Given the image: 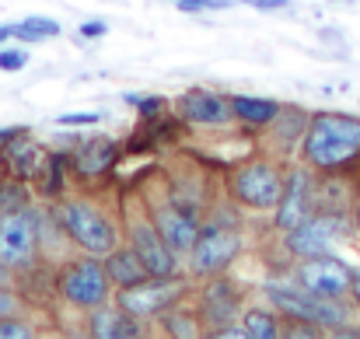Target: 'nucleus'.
I'll use <instances>...</instances> for the list:
<instances>
[{"instance_id": "2", "label": "nucleus", "mask_w": 360, "mask_h": 339, "mask_svg": "<svg viewBox=\"0 0 360 339\" xmlns=\"http://www.w3.org/2000/svg\"><path fill=\"white\" fill-rule=\"evenodd\" d=\"M259 290H262V298H266L283 319L311 322V326H319L326 336H340L347 326L357 322V315H360L357 305H354L350 298L336 301V298H319V294L304 290V287L290 276V269L266 276V280L259 283Z\"/></svg>"}, {"instance_id": "33", "label": "nucleus", "mask_w": 360, "mask_h": 339, "mask_svg": "<svg viewBox=\"0 0 360 339\" xmlns=\"http://www.w3.org/2000/svg\"><path fill=\"white\" fill-rule=\"evenodd\" d=\"M77 35H81V39H102V35H109V25H105V21H84V25L77 28Z\"/></svg>"}, {"instance_id": "39", "label": "nucleus", "mask_w": 360, "mask_h": 339, "mask_svg": "<svg viewBox=\"0 0 360 339\" xmlns=\"http://www.w3.org/2000/svg\"><path fill=\"white\" fill-rule=\"evenodd\" d=\"M0 172H4V165H0Z\"/></svg>"}, {"instance_id": "26", "label": "nucleus", "mask_w": 360, "mask_h": 339, "mask_svg": "<svg viewBox=\"0 0 360 339\" xmlns=\"http://www.w3.org/2000/svg\"><path fill=\"white\" fill-rule=\"evenodd\" d=\"M56 35H60V21L42 18V14H32V18L14 25V39L18 42H46V39H56Z\"/></svg>"}, {"instance_id": "4", "label": "nucleus", "mask_w": 360, "mask_h": 339, "mask_svg": "<svg viewBox=\"0 0 360 339\" xmlns=\"http://www.w3.org/2000/svg\"><path fill=\"white\" fill-rule=\"evenodd\" d=\"M283 168H287V161L255 151V154L241 158L235 165H228V172L221 179V189H224V196H231L238 203L241 210L266 214V210L276 207V200L283 193Z\"/></svg>"}, {"instance_id": "6", "label": "nucleus", "mask_w": 360, "mask_h": 339, "mask_svg": "<svg viewBox=\"0 0 360 339\" xmlns=\"http://www.w3.org/2000/svg\"><path fill=\"white\" fill-rule=\"evenodd\" d=\"M53 294L56 301H63L70 312H77L81 319L102 305H109L116 298V287L105 273L102 255H88V252H74L70 259H63L56 266L53 276Z\"/></svg>"}, {"instance_id": "16", "label": "nucleus", "mask_w": 360, "mask_h": 339, "mask_svg": "<svg viewBox=\"0 0 360 339\" xmlns=\"http://www.w3.org/2000/svg\"><path fill=\"white\" fill-rule=\"evenodd\" d=\"M308 119L311 113L301 109V105H283L280 113L273 115V122H266L255 136L259 151L269 154V158H280V161H294L301 140H304V129H308Z\"/></svg>"}, {"instance_id": "12", "label": "nucleus", "mask_w": 360, "mask_h": 339, "mask_svg": "<svg viewBox=\"0 0 360 339\" xmlns=\"http://www.w3.org/2000/svg\"><path fill=\"white\" fill-rule=\"evenodd\" d=\"M319 210V172H311L304 161H287L283 168V193L276 207L269 210V224L276 234L304 224Z\"/></svg>"}, {"instance_id": "21", "label": "nucleus", "mask_w": 360, "mask_h": 339, "mask_svg": "<svg viewBox=\"0 0 360 339\" xmlns=\"http://www.w3.org/2000/svg\"><path fill=\"white\" fill-rule=\"evenodd\" d=\"M67 179H70V151H46L39 172L32 175L35 200L56 203V200L67 193Z\"/></svg>"}, {"instance_id": "19", "label": "nucleus", "mask_w": 360, "mask_h": 339, "mask_svg": "<svg viewBox=\"0 0 360 339\" xmlns=\"http://www.w3.org/2000/svg\"><path fill=\"white\" fill-rule=\"evenodd\" d=\"M46 151L39 147V140L25 129V126H14V133L0 143V165L7 175H18L25 182H32V175L39 172Z\"/></svg>"}, {"instance_id": "28", "label": "nucleus", "mask_w": 360, "mask_h": 339, "mask_svg": "<svg viewBox=\"0 0 360 339\" xmlns=\"http://www.w3.org/2000/svg\"><path fill=\"white\" fill-rule=\"evenodd\" d=\"M39 336V329L25 319V315H7L0 319V339H32Z\"/></svg>"}, {"instance_id": "17", "label": "nucleus", "mask_w": 360, "mask_h": 339, "mask_svg": "<svg viewBox=\"0 0 360 339\" xmlns=\"http://www.w3.org/2000/svg\"><path fill=\"white\" fill-rule=\"evenodd\" d=\"M175 115L186 126H231L235 109H231V95L210 91V88H189L175 98Z\"/></svg>"}, {"instance_id": "29", "label": "nucleus", "mask_w": 360, "mask_h": 339, "mask_svg": "<svg viewBox=\"0 0 360 339\" xmlns=\"http://www.w3.org/2000/svg\"><path fill=\"white\" fill-rule=\"evenodd\" d=\"M32 308V301H25V290L18 287H0V319L7 315H25Z\"/></svg>"}, {"instance_id": "18", "label": "nucleus", "mask_w": 360, "mask_h": 339, "mask_svg": "<svg viewBox=\"0 0 360 339\" xmlns=\"http://www.w3.org/2000/svg\"><path fill=\"white\" fill-rule=\"evenodd\" d=\"M84 336L91 339H140V336H150L147 322H140L136 315H129L126 308H120L116 301L88 312L84 319Z\"/></svg>"}, {"instance_id": "27", "label": "nucleus", "mask_w": 360, "mask_h": 339, "mask_svg": "<svg viewBox=\"0 0 360 339\" xmlns=\"http://www.w3.org/2000/svg\"><path fill=\"white\" fill-rule=\"evenodd\" d=\"M122 102L129 105V109H136L140 113V119H150V115H161L168 113V102L161 98V95H122Z\"/></svg>"}, {"instance_id": "24", "label": "nucleus", "mask_w": 360, "mask_h": 339, "mask_svg": "<svg viewBox=\"0 0 360 339\" xmlns=\"http://www.w3.org/2000/svg\"><path fill=\"white\" fill-rule=\"evenodd\" d=\"M231 109H235V122L248 126V129H262L266 122H273V115L283 109V102L273 98H255V95H231Z\"/></svg>"}, {"instance_id": "31", "label": "nucleus", "mask_w": 360, "mask_h": 339, "mask_svg": "<svg viewBox=\"0 0 360 339\" xmlns=\"http://www.w3.org/2000/svg\"><path fill=\"white\" fill-rule=\"evenodd\" d=\"M25 63H28V53H25V49H0V70L14 74V70H21Z\"/></svg>"}, {"instance_id": "34", "label": "nucleus", "mask_w": 360, "mask_h": 339, "mask_svg": "<svg viewBox=\"0 0 360 339\" xmlns=\"http://www.w3.org/2000/svg\"><path fill=\"white\" fill-rule=\"evenodd\" d=\"M241 4H248L255 11H283V7H290V0H241Z\"/></svg>"}, {"instance_id": "3", "label": "nucleus", "mask_w": 360, "mask_h": 339, "mask_svg": "<svg viewBox=\"0 0 360 339\" xmlns=\"http://www.w3.org/2000/svg\"><path fill=\"white\" fill-rule=\"evenodd\" d=\"M60 224L67 231V238L74 241L77 252H88V255H109L116 245L122 241V221L120 210L112 217V210L91 196V193H63L56 203H53Z\"/></svg>"}, {"instance_id": "30", "label": "nucleus", "mask_w": 360, "mask_h": 339, "mask_svg": "<svg viewBox=\"0 0 360 339\" xmlns=\"http://www.w3.org/2000/svg\"><path fill=\"white\" fill-rule=\"evenodd\" d=\"M172 4H179L186 14H196V11H228L231 7V0H172Z\"/></svg>"}, {"instance_id": "36", "label": "nucleus", "mask_w": 360, "mask_h": 339, "mask_svg": "<svg viewBox=\"0 0 360 339\" xmlns=\"http://www.w3.org/2000/svg\"><path fill=\"white\" fill-rule=\"evenodd\" d=\"M350 301L357 305V312H360V266L354 269V290H350Z\"/></svg>"}, {"instance_id": "14", "label": "nucleus", "mask_w": 360, "mask_h": 339, "mask_svg": "<svg viewBox=\"0 0 360 339\" xmlns=\"http://www.w3.org/2000/svg\"><path fill=\"white\" fill-rule=\"evenodd\" d=\"M354 269L357 266H350L343 255H336V252H329V255H311V259H294L290 262V276L304 287V290H311V294H319V298H336V301H343V298H350V290H354Z\"/></svg>"}, {"instance_id": "37", "label": "nucleus", "mask_w": 360, "mask_h": 339, "mask_svg": "<svg viewBox=\"0 0 360 339\" xmlns=\"http://www.w3.org/2000/svg\"><path fill=\"white\" fill-rule=\"evenodd\" d=\"M7 39H14V25H0V49H4Z\"/></svg>"}, {"instance_id": "8", "label": "nucleus", "mask_w": 360, "mask_h": 339, "mask_svg": "<svg viewBox=\"0 0 360 339\" xmlns=\"http://www.w3.org/2000/svg\"><path fill=\"white\" fill-rule=\"evenodd\" d=\"M42 200H32L18 210L0 214V262L14 269L18 283L46 266L42 259V234H39Z\"/></svg>"}, {"instance_id": "35", "label": "nucleus", "mask_w": 360, "mask_h": 339, "mask_svg": "<svg viewBox=\"0 0 360 339\" xmlns=\"http://www.w3.org/2000/svg\"><path fill=\"white\" fill-rule=\"evenodd\" d=\"M0 287H18L14 269H11V266H4V262H0Z\"/></svg>"}, {"instance_id": "23", "label": "nucleus", "mask_w": 360, "mask_h": 339, "mask_svg": "<svg viewBox=\"0 0 360 339\" xmlns=\"http://www.w3.org/2000/svg\"><path fill=\"white\" fill-rule=\"evenodd\" d=\"M238 322L245 326L248 339H280L283 336V322H287V319L266 301V305H245V312H241Z\"/></svg>"}, {"instance_id": "22", "label": "nucleus", "mask_w": 360, "mask_h": 339, "mask_svg": "<svg viewBox=\"0 0 360 339\" xmlns=\"http://www.w3.org/2000/svg\"><path fill=\"white\" fill-rule=\"evenodd\" d=\"M102 262H105V273H109V280H112L116 290H120V287H129V283H140L143 276H150L147 266H143V259H140V252H136L126 238H122L109 255H102Z\"/></svg>"}, {"instance_id": "20", "label": "nucleus", "mask_w": 360, "mask_h": 339, "mask_svg": "<svg viewBox=\"0 0 360 339\" xmlns=\"http://www.w3.org/2000/svg\"><path fill=\"white\" fill-rule=\"evenodd\" d=\"M158 326L150 329L154 336H172V339H196V336H207L203 333V319H200V308H196V298H182L179 305L165 308L158 319Z\"/></svg>"}, {"instance_id": "11", "label": "nucleus", "mask_w": 360, "mask_h": 339, "mask_svg": "<svg viewBox=\"0 0 360 339\" xmlns=\"http://www.w3.org/2000/svg\"><path fill=\"white\" fill-rule=\"evenodd\" d=\"M196 287V280L189 273H179V276H143L140 283H129L116 290V305L126 308L129 315H136L140 322H154L165 308L179 305L182 298H189Z\"/></svg>"}, {"instance_id": "25", "label": "nucleus", "mask_w": 360, "mask_h": 339, "mask_svg": "<svg viewBox=\"0 0 360 339\" xmlns=\"http://www.w3.org/2000/svg\"><path fill=\"white\" fill-rule=\"evenodd\" d=\"M32 200H35L32 182H25V179H18V175L0 172V214L18 210V207H25V203H32Z\"/></svg>"}, {"instance_id": "15", "label": "nucleus", "mask_w": 360, "mask_h": 339, "mask_svg": "<svg viewBox=\"0 0 360 339\" xmlns=\"http://www.w3.org/2000/svg\"><path fill=\"white\" fill-rule=\"evenodd\" d=\"M122 154H126V143H120L116 136H105V133L74 140V147H70V179L81 182V186L98 182L120 165Z\"/></svg>"}, {"instance_id": "38", "label": "nucleus", "mask_w": 360, "mask_h": 339, "mask_svg": "<svg viewBox=\"0 0 360 339\" xmlns=\"http://www.w3.org/2000/svg\"><path fill=\"white\" fill-rule=\"evenodd\" d=\"M354 234L360 238V193H357V203H354Z\"/></svg>"}, {"instance_id": "1", "label": "nucleus", "mask_w": 360, "mask_h": 339, "mask_svg": "<svg viewBox=\"0 0 360 339\" xmlns=\"http://www.w3.org/2000/svg\"><path fill=\"white\" fill-rule=\"evenodd\" d=\"M297 161H304L319 175H357L360 172V115L319 109L308 119L304 140L297 147Z\"/></svg>"}, {"instance_id": "13", "label": "nucleus", "mask_w": 360, "mask_h": 339, "mask_svg": "<svg viewBox=\"0 0 360 339\" xmlns=\"http://www.w3.org/2000/svg\"><path fill=\"white\" fill-rule=\"evenodd\" d=\"M193 298H196V308H200V319H203V333L207 336H214L217 329L238 322L245 305H248V290L241 287L231 273L200 280V290H193Z\"/></svg>"}, {"instance_id": "10", "label": "nucleus", "mask_w": 360, "mask_h": 339, "mask_svg": "<svg viewBox=\"0 0 360 339\" xmlns=\"http://www.w3.org/2000/svg\"><path fill=\"white\" fill-rule=\"evenodd\" d=\"M350 238H357L354 234V210H315L304 224L280 234V252L287 255V262L329 255V252H336L340 241H350Z\"/></svg>"}, {"instance_id": "7", "label": "nucleus", "mask_w": 360, "mask_h": 339, "mask_svg": "<svg viewBox=\"0 0 360 339\" xmlns=\"http://www.w3.org/2000/svg\"><path fill=\"white\" fill-rule=\"evenodd\" d=\"M120 221H122V238L140 252V259H143L150 276H179V273H186V262L168 248V241L154 227L150 214H147V203H143L136 186L120 196Z\"/></svg>"}, {"instance_id": "32", "label": "nucleus", "mask_w": 360, "mask_h": 339, "mask_svg": "<svg viewBox=\"0 0 360 339\" xmlns=\"http://www.w3.org/2000/svg\"><path fill=\"white\" fill-rule=\"evenodd\" d=\"M102 113H63L56 119V126H98Z\"/></svg>"}, {"instance_id": "5", "label": "nucleus", "mask_w": 360, "mask_h": 339, "mask_svg": "<svg viewBox=\"0 0 360 339\" xmlns=\"http://www.w3.org/2000/svg\"><path fill=\"white\" fill-rule=\"evenodd\" d=\"M136 189H140V196H143V203H147V214H150L154 227H158V231H161V238L168 241V248L186 262L189 248H193V245H196V238H200L203 214L189 210L186 203H179V200L172 196L165 172H150L147 179H140V186H136Z\"/></svg>"}, {"instance_id": "9", "label": "nucleus", "mask_w": 360, "mask_h": 339, "mask_svg": "<svg viewBox=\"0 0 360 339\" xmlns=\"http://www.w3.org/2000/svg\"><path fill=\"white\" fill-rule=\"evenodd\" d=\"M241 252H245V231H241V224L203 217L200 238H196V245L186 255V273L196 283L210 280V276H221V273H231V266L241 259Z\"/></svg>"}]
</instances>
